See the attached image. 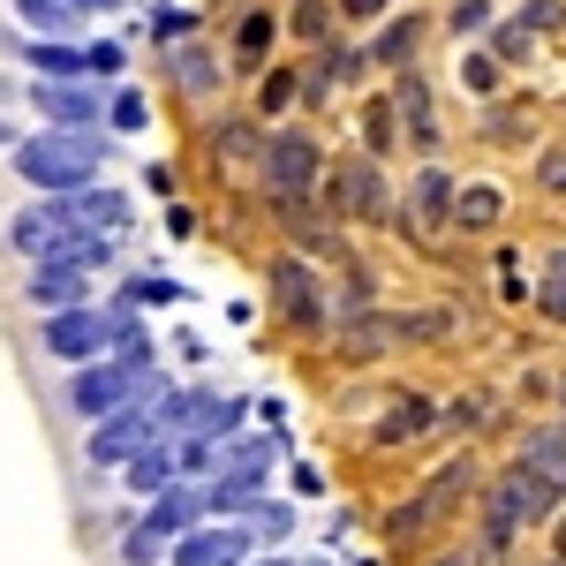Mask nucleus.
Here are the masks:
<instances>
[{
    "label": "nucleus",
    "instance_id": "7",
    "mask_svg": "<svg viewBox=\"0 0 566 566\" xmlns=\"http://www.w3.org/2000/svg\"><path fill=\"white\" fill-rule=\"evenodd\" d=\"M151 446V408H122V416H106L98 431H91V461H136Z\"/></svg>",
    "mask_w": 566,
    "mask_h": 566
},
{
    "label": "nucleus",
    "instance_id": "33",
    "mask_svg": "<svg viewBox=\"0 0 566 566\" xmlns=\"http://www.w3.org/2000/svg\"><path fill=\"white\" fill-rule=\"evenodd\" d=\"M431 566H483V552H438Z\"/></svg>",
    "mask_w": 566,
    "mask_h": 566
},
{
    "label": "nucleus",
    "instance_id": "10",
    "mask_svg": "<svg viewBox=\"0 0 566 566\" xmlns=\"http://www.w3.org/2000/svg\"><path fill=\"white\" fill-rule=\"evenodd\" d=\"M272 295H280V310H287L295 325H317V317H325V303H317V280H310L295 258L272 264Z\"/></svg>",
    "mask_w": 566,
    "mask_h": 566
},
{
    "label": "nucleus",
    "instance_id": "31",
    "mask_svg": "<svg viewBox=\"0 0 566 566\" xmlns=\"http://www.w3.org/2000/svg\"><path fill=\"white\" fill-rule=\"evenodd\" d=\"M483 23H491V8H483V0H461V8H453V31H483Z\"/></svg>",
    "mask_w": 566,
    "mask_h": 566
},
{
    "label": "nucleus",
    "instance_id": "18",
    "mask_svg": "<svg viewBox=\"0 0 566 566\" xmlns=\"http://www.w3.org/2000/svg\"><path fill=\"white\" fill-rule=\"evenodd\" d=\"M499 212H506L499 189H461V197H453V219H461V227H499Z\"/></svg>",
    "mask_w": 566,
    "mask_h": 566
},
{
    "label": "nucleus",
    "instance_id": "34",
    "mask_svg": "<svg viewBox=\"0 0 566 566\" xmlns=\"http://www.w3.org/2000/svg\"><path fill=\"white\" fill-rule=\"evenodd\" d=\"M544 310H552V317L566 325V287H544Z\"/></svg>",
    "mask_w": 566,
    "mask_h": 566
},
{
    "label": "nucleus",
    "instance_id": "41",
    "mask_svg": "<svg viewBox=\"0 0 566 566\" xmlns=\"http://www.w3.org/2000/svg\"><path fill=\"white\" fill-rule=\"evenodd\" d=\"M258 566H287V559H258Z\"/></svg>",
    "mask_w": 566,
    "mask_h": 566
},
{
    "label": "nucleus",
    "instance_id": "32",
    "mask_svg": "<svg viewBox=\"0 0 566 566\" xmlns=\"http://www.w3.org/2000/svg\"><path fill=\"white\" fill-rule=\"evenodd\" d=\"M264 39H272V23H264V15H250V23H242V53H264Z\"/></svg>",
    "mask_w": 566,
    "mask_h": 566
},
{
    "label": "nucleus",
    "instance_id": "15",
    "mask_svg": "<svg viewBox=\"0 0 566 566\" xmlns=\"http://www.w3.org/2000/svg\"><path fill=\"white\" fill-rule=\"evenodd\" d=\"M39 114H53L61 129H84L91 114H98V98H91V91H76V84H45L39 91Z\"/></svg>",
    "mask_w": 566,
    "mask_h": 566
},
{
    "label": "nucleus",
    "instance_id": "2",
    "mask_svg": "<svg viewBox=\"0 0 566 566\" xmlns=\"http://www.w3.org/2000/svg\"><path fill=\"white\" fill-rule=\"evenodd\" d=\"M552 506H559V483L528 476L522 461H514L506 476L491 483V499H483V552H506V544H514V528H522V522H544Z\"/></svg>",
    "mask_w": 566,
    "mask_h": 566
},
{
    "label": "nucleus",
    "instance_id": "38",
    "mask_svg": "<svg viewBox=\"0 0 566 566\" xmlns=\"http://www.w3.org/2000/svg\"><path fill=\"white\" fill-rule=\"evenodd\" d=\"M76 8H114V0H76Z\"/></svg>",
    "mask_w": 566,
    "mask_h": 566
},
{
    "label": "nucleus",
    "instance_id": "17",
    "mask_svg": "<svg viewBox=\"0 0 566 566\" xmlns=\"http://www.w3.org/2000/svg\"><path fill=\"white\" fill-rule=\"evenodd\" d=\"M446 205H453L446 175H438V167H423V175H416V219H423V227H438V219H446Z\"/></svg>",
    "mask_w": 566,
    "mask_h": 566
},
{
    "label": "nucleus",
    "instance_id": "11",
    "mask_svg": "<svg viewBox=\"0 0 566 566\" xmlns=\"http://www.w3.org/2000/svg\"><path fill=\"white\" fill-rule=\"evenodd\" d=\"M333 205H340V212H378V167H370V159H340Z\"/></svg>",
    "mask_w": 566,
    "mask_h": 566
},
{
    "label": "nucleus",
    "instance_id": "16",
    "mask_svg": "<svg viewBox=\"0 0 566 566\" xmlns=\"http://www.w3.org/2000/svg\"><path fill=\"white\" fill-rule=\"evenodd\" d=\"M8 242H15V250H31V258H45V250L61 242V227H53V212H15Z\"/></svg>",
    "mask_w": 566,
    "mask_h": 566
},
{
    "label": "nucleus",
    "instance_id": "6",
    "mask_svg": "<svg viewBox=\"0 0 566 566\" xmlns=\"http://www.w3.org/2000/svg\"><path fill=\"white\" fill-rule=\"evenodd\" d=\"M53 227L69 234H98V227H129V197H114V189H76V197H61L53 205Z\"/></svg>",
    "mask_w": 566,
    "mask_h": 566
},
{
    "label": "nucleus",
    "instance_id": "27",
    "mask_svg": "<svg viewBox=\"0 0 566 566\" xmlns=\"http://www.w3.org/2000/svg\"><path fill=\"white\" fill-rule=\"evenodd\" d=\"M287 528H295V514H287V506H264V499H258V528H250V536H287Z\"/></svg>",
    "mask_w": 566,
    "mask_h": 566
},
{
    "label": "nucleus",
    "instance_id": "13",
    "mask_svg": "<svg viewBox=\"0 0 566 566\" xmlns=\"http://www.w3.org/2000/svg\"><path fill=\"white\" fill-rule=\"evenodd\" d=\"M129 491H144V499L175 491V446H159V438H151V446L129 461Z\"/></svg>",
    "mask_w": 566,
    "mask_h": 566
},
{
    "label": "nucleus",
    "instance_id": "8",
    "mask_svg": "<svg viewBox=\"0 0 566 566\" xmlns=\"http://www.w3.org/2000/svg\"><path fill=\"white\" fill-rule=\"evenodd\" d=\"M250 528H189L175 544V566H242L250 559Z\"/></svg>",
    "mask_w": 566,
    "mask_h": 566
},
{
    "label": "nucleus",
    "instance_id": "9",
    "mask_svg": "<svg viewBox=\"0 0 566 566\" xmlns=\"http://www.w3.org/2000/svg\"><path fill=\"white\" fill-rule=\"evenodd\" d=\"M45 348L84 363V355L106 348V317H98V310H61V317H45Z\"/></svg>",
    "mask_w": 566,
    "mask_h": 566
},
{
    "label": "nucleus",
    "instance_id": "40",
    "mask_svg": "<svg viewBox=\"0 0 566 566\" xmlns=\"http://www.w3.org/2000/svg\"><path fill=\"white\" fill-rule=\"evenodd\" d=\"M559 552H566V522H559Z\"/></svg>",
    "mask_w": 566,
    "mask_h": 566
},
{
    "label": "nucleus",
    "instance_id": "14",
    "mask_svg": "<svg viewBox=\"0 0 566 566\" xmlns=\"http://www.w3.org/2000/svg\"><path fill=\"white\" fill-rule=\"evenodd\" d=\"M76 295H84V272H53V264L31 272V303L53 310V317H61V310H76Z\"/></svg>",
    "mask_w": 566,
    "mask_h": 566
},
{
    "label": "nucleus",
    "instance_id": "22",
    "mask_svg": "<svg viewBox=\"0 0 566 566\" xmlns=\"http://www.w3.org/2000/svg\"><path fill=\"white\" fill-rule=\"evenodd\" d=\"M23 61L45 69V76H84V53H76V45H31Z\"/></svg>",
    "mask_w": 566,
    "mask_h": 566
},
{
    "label": "nucleus",
    "instance_id": "4",
    "mask_svg": "<svg viewBox=\"0 0 566 566\" xmlns=\"http://www.w3.org/2000/svg\"><path fill=\"white\" fill-rule=\"evenodd\" d=\"M317 167H325V159H317V144H310L303 129H287V136H272V144H264V181H272V197H280V205L310 197V189H317Z\"/></svg>",
    "mask_w": 566,
    "mask_h": 566
},
{
    "label": "nucleus",
    "instance_id": "5",
    "mask_svg": "<svg viewBox=\"0 0 566 566\" xmlns=\"http://www.w3.org/2000/svg\"><path fill=\"white\" fill-rule=\"evenodd\" d=\"M144 392H151V378H129V370L114 363V370H76V386H69V408L98 423V416H122L129 400L144 408Z\"/></svg>",
    "mask_w": 566,
    "mask_h": 566
},
{
    "label": "nucleus",
    "instance_id": "35",
    "mask_svg": "<svg viewBox=\"0 0 566 566\" xmlns=\"http://www.w3.org/2000/svg\"><path fill=\"white\" fill-rule=\"evenodd\" d=\"M378 8H386V0H348V15H378Z\"/></svg>",
    "mask_w": 566,
    "mask_h": 566
},
{
    "label": "nucleus",
    "instance_id": "25",
    "mask_svg": "<svg viewBox=\"0 0 566 566\" xmlns=\"http://www.w3.org/2000/svg\"><path fill=\"white\" fill-rule=\"evenodd\" d=\"M514 31H522V39H544V31H566V8H559V0H536V8H528V15L514 23Z\"/></svg>",
    "mask_w": 566,
    "mask_h": 566
},
{
    "label": "nucleus",
    "instance_id": "21",
    "mask_svg": "<svg viewBox=\"0 0 566 566\" xmlns=\"http://www.w3.org/2000/svg\"><path fill=\"white\" fill-rule=\"evenodd\" d=\"M167 552H175V544H167V536H151V528H144V522H136L129 536H122V559H129V566H159V559H167Z\"/></svg>",
    "mask_w": 566,
    "mask_h": 566
},
{
    "label": "nucleus",
    "instance_id": "36",
    "mask_svg": "<svg viewBox=\"0 0 566 566\" xmlns=\"http://www.w3.org/2000/svg\"><path fill=\"white\" fill-rule=\"evenodd\" d=\"M552 287H566V250H559V258H552Z\"/></svg>",
    "mask_w": 566,
    "mask_h": 566
},
{
    "label": "nucleus",
    "instance_id": "28",
    "mask_svg": "<svg viewBox=\"0 0 566 566\" xmlns=\"http://www.w3.org/2000/svg\"><path fill=\"white\" fill-rule=\"evenodd\" d=\"M175 295H181L175 280H136V287H129V303H144V310H151V303H175Z\"/></svg>",
    "mask_w": 566,
    "mask_h": 566
},
{
    "label": "nucleus",
    "instance_id": "19",
    "mask_svg": "<svg viewBox=\"0 0 566 566\" xmlns=\"http://www.w3.org/2000/svg\"><path fill=\"white\" fill-rule=\"evenodd\" d=\"M15 15H23V23H39V31H69L84 8H76V0H15Z\"/></svg>",
    "mask_w": 566,
    "mask_h": 566
},
{
    "label": "nucleus",
    "instance_id": "37",
    "mask_svg": "<svg viewBox=\"0 0 566 566\" xmlns=\"http://www.w3.org/2000/svg\"><path fill=\"white\" fill-rule=\"evenodd\" d=\"M552 189H566V159H552Z\"/></svg>",
    "mask_w": 566,
    "mask_h": 566
},
{
    "label": "nucleus",
    "instance_id": "20",
    "mask_svg": "<svg viewBox=\"0 0 566 566\" xmlns=\"http://www.w3.org/2000/svg\"><path fill=\"white\" fill-rule=\"evenodd\" d=\"M423 423H431V400H400L386 423H378V438H386V446H400V438H416Z\"/></svg>",
    "mask_w": 566,
    "mask_h": 566
},
{
    "label": "nucleus",
    "instance_id": "24",
    "mask_svg": "<svg viewBox=\"0 0 566 566\" xmlns=\"http://www.w3.org/2000/svg\"><path fill=\"white\" fill-rule=\"evenodd\" d=\"M416 39H423V31H416V15H400L386 39H378V61H392V69H400V61H416Z\"/></svg>",
    "mask_w": 566,
    "mask_h": 566
},
{
    "label": "nucleus",
    "instance_id": "23",
    "mask_svg": "<svg viewBox=\"0 0 566 566\" xmlns=\"http://www.w3.org/2000/svg\"><path fill=\"white\" fill-rule=\"evenodd\" d=\"M400 106H408V129H416L423 144H431V136H438V122H431V91H423L416 76H408V84H400Z\"/></svg>",
    "mask_w": 566,
    "mask_h": 566
},
{
    "label": "nucleus",
    "instance_id": "3",
    "mask_svg": "<svg viewBox=\"0 0 566 566\" xmlns=\"http://www.w3.org/2000/svg\"><path fill=\"white\" fill-rule=\"evenodd\" d=\"M469 491H476V461H469V453H453L446 469H431V483H423L408 506H392L386 536H392V544H416V536H423V528H438L453 506H461V499H469Z\"/></svg>",
    "mask_w": 566,
    "mask_h": 566
},
{
    "label": "nucleus",
    "instance_id": "30",
    "mask_svg": "<svg viewBox=\"0 0 566 566\" xmlns=\"http://www.w3.org/2000/svg\"><path fill=\"white\" fill-rule=\"evenodd\" d=\"M114 129H144V98H136V91L114 98Z\"/></svg>",
    "mask_w": 566,
    "mask_h": 566
},
{
    "label": "nucleus",
    "instance_id": "29",
    "mask_svg": "<svg viewBox=\"0 0 566 566\" xmlns=\"http://www.w3.org/2000/svg\"><path fill=\"white\" fill-rule=\"evenodd\" d=\"M122 69V45H91L84 53V76H114Z\"/></svg>",
    "mask_w": 566,
    "mask_h": 566
},
{
    "label": "nucleus",
    "instance_id": "1",
    "mask_svg": "<svg viewBox=\"0 0 566 566\" xmlns=\"http://www.w3.org/2000/svg\"><path fill=\"white\" fill-rule=\"evenodd\" d=\"M15 175L31 181V189L76 197V189L98 181V144H91V136H23V144H15Z\"/></svg>",
    "mask_w": 566,
    "mask_h": 566
},
{
    "label": "nucleus",
    "instance_id": "26",
    "mask_svg": "<svg viewBox=\"0 0 566 566\" xmlns=\"http://www.w3.org/2000/svg\"><path fill=\"white\" fill-rule=\"evenodd\" d=\"M175 69H181V84H189V91H212V61H205L197 45H181V61H175Z\"/></svg>",
    "mask_w": 566,
    "mask_h": 566
},
{
    "label": "nucleus",
    "instance_id": "12",
    "mask_svg": "<svg viewBox=\"0 0 566 566\" xmlns=\"http://www.w3.org/2000/svg\"><path fill=\"white\" fill-rule=\"evenodd\" d=\"M197 514H205V499H189V491L175 483V491H159V499H151V514H144V528L175 544V536H189V522H197Z\"/></svg>",
    "mask_w": 566,
    "mask_h": 566
},
{
    "label": "nucleus",
    "instance_id": "39",
    "mask_svg": "<svg viewBox=\"0 0 566 566\" xmlns=\"http://www.w3.org/2000/svg\"><path fill=\"white\" fill-rule=\"evenodd\" d=\"M0 144H15V136H8V122H0Z\"/></svg>",
    "mask_w": 566,
    "mask_h": 566
}]
</instances>
